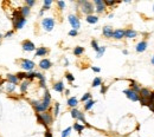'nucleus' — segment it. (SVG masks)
<instances>
[{
	"mask_svg": "<svg viewBox=\"0 0 154 137\" xmlns=\"http://www.w3.org/2000/svg\"><path fill=\"white\" fill-rule=\"evenodd\" d=\"M50 102H51V96H50V92L46 90L43 102H36V100H33L32 105L34 106V109H36L37 112H44V111L48 110V108L50 106Z\"/></svg>",
	"mask_w": 154,
	"mask_h": 137,
	"instance_id": "obj_1",
	"label": "nucleus"
},
{
	"mask_svg": "<svg viewBox=\"0 0 154 137\" xmlns=\"http://www.w3.org/2000/svg\"><path fill=\"white\" fill-rule=\"evenodd\" d=\"M13 23H14V27L17 30H20L24 27V25L26 24V19L21 16L20 11H14L13 12Z\"/></svg>",
	"mask_w": 154,
	"mask_h": 137,
	"instance_id": "obj_2",
	"label": "nucleus"
},
{
	"mask_svg": "<svg viewBox=\"0 0 154 137\" xmlns=\"http://www.w3.org/2000/svg\"><path fill=\"white\" fill-rule=\"evenodd\" d=\"M37 119L38 122L43 124L44 127H48L49 124L52 123V116L48 114V112H44V114H37Z\"/></svg>",
	"mask_w": 154,
	"mask_h": 137,
	"instance_id": "obj_3",
	"label": "nucleus"
},
{
	"mask_svg": "<svg viewBox=\"0 0 154 137\" xmlns=\"http://www.w3.org/2000/svg\"><path fill=\"white\" fill-rule=\"evenodd\" d=\"M80 5H82V12L88 14V16H91V13L94 12V6L91 2L89 1H80Z\"/></svg>",
	"mask_w": 154,
	"mask_h": 137,
	"instance_id": "obj_4",
	"label": "nucleus"
},
{
	"mask_svg": "<svg viewBox=\"0 0 154 137\" xmlns=\"http://www.w3.org/2000/svg\"><path fill=\"white\" fill-rule=\"evenodd\" d=\"M42 25H43V27H44L46 31L50 32V31H52L53 26H55V20L51 19V18H45V19H43Z\"/></svg>",
	"mask_w": 154,
	"mask_h": 137,
	"instance_id": "obj_5",
	"label": "nucleus"
},
{
	"mask_svg": "<svg viewBox=\"0 0 154 137\" xmlns=\"http://www.w3.org/2000/svg\"><path fill=\"white\" fill-rule=\"evenodd\" d=\"M69 23L71 24V26H72V28H74L75 31H77L81 26V23L78 20V18L76 16H74V14H70L69 16Z\"/></svg>",
	"mask_w": 154,
	"mask_h": 137,
	"instance_id": "obj_6",
	"label": "nucleus"
},
{
	"mask_svg": "<svg viewBox=\"0 0 154 137\" xmlns=\"http://www.w3.org/2000/svg\"><path fill=\"white\" fill-rule=\"evenodd\" d=\"M123 92L126 93V96H127L129 99L133 100V102H138V100L140 99V97H139V95H138V92H135V91H133V90H124Z\"/></svg>",
	"mask_w": 154,
	"mask_h": 137,
	"instance_id": "obj_7",
	"label": "nucleus"
},
{
	"mask_svg": "<svg viewBox=\"0 0 154 137\" xmlns=\"http://www.w3.org/2000/svg\"><path fill=\"white\" fill-rule=\"evenodd\" d=\"M21 68L30 72V71H32L33 68H34V63H33L32 60H29V59H24V60L21 62Z\"/></svg>",
	"mask_w": 154,
	"mask_h": 137,
	"instance_id": "obj_8",
	"label": "nucleus"
},
{
	"mask_svg": "<svg viewBox=\"0 0 154 137\" xmlns=\"http://www.w3.org/2000/svg\"><path fill=\"white\" fill-rule=\"evenodd\" d=\"M34 48H36L34 44H33L32 42H30V40H25V42L23 43V50H24V51L31 52V51H33Z\"/></svg>",
	"mask_w": 154,
	"mask_h": 137,
	"instance_id": "obj_9",
	"label": "nucleus"
},
{
	"mask_svg": "<svg viewBox=\"0 0 154 137\" xmlns=\"http://www.w3.org/2000/svg\"><path fill=\"white\" fill-rule=\"evenodd\" d=\"M94 2H95V5H96V11H97L98 13H102V12L104 11V8H106L104 2H103L102 0H95Z\"/></svg>",
	"mask_w": 154,
	"mask_h": 137,
	"instance_id": "obj_10",
	"label": "nucleus"
},
{
	"mask_svg": "<svg viewBox=\"0 0 154 137\" xmlns=\"http://www.w3.org/2000/svg\"><path fill=\"white\" fill-rule=\"evenodd\" d=\"M113 33H114V31H113V28L110 26H104L103 27V36H104V37L112 38Z\"/></svg>",
	"mask_w": 154,
	"mask_h": 137,
	"instance_id": "obj_11",
	"label": "nucleus"
},
{
	"mask_svg": "<svg viewBox=\"0 0 154 137\" xmlns=\"http://www.w3.org/2000/svg\"><path fill=\"white\" fill-rule=\"evenodd\" d=\"M39 66L43 70H48V68H51V62L49 59H43V60H40V63H39Z\"/></svg>",
	"mask_w": 154,
	"mask_h": 137,
	"instance_id": "obj_12",
	"label": "nucleus"
},
{
	"mask_svg": "<svg viewBox=\"0 0 154 137\" xmlns=\"http://www.w3.org/2000/svg\"><path fill=\"white\" fill-rule=\"evenodd\" d=\"M123 37H124V31L123 30H116L113 33V38H115V39H122Z\"/></svg>",
	"mask_w": 154,
	"mask_h": 137,
	"instance_id": "obj_13",
	"label": "nucleus"
},
{
	"mask_svg": "<svg viewBox=\"0 0 154 137\" xmlns=\"http://www.w3.org/2000/svg\"><path fill=\"white\" fill-rule=\"evenodd\" d=\"M53 90H55V91H57V92H63V91H64L63 82H58V83H56V84L53 85Z\"/></svg>",
	"mask_w": 154,
	"mask_h": 137,
	"instance_id": "obj_14",
	"label": "nucleus"
},
{
	"mask_svg": "<svg viewBox=\"0 0 154 137\" xmlns=\"http://www.w3.org/2000/svg\"><path fill=\"white\" fill-rule=\"evenodd\" d=\"M146 48H147V43L146 42H141L136 45V51L138 52H144Z\"/></svg>",
	"mask_w": 154,
	"mask_h": 137,
	"instance_id": "obj_15",
	"label": "nucleus"
},
{
	"mask_svg": "<svg viewBox=\"0 0 154 137\" xmlns=\"http://www.w3.org/2000/svg\"><path fill=\"white\" fill-rule=\"evenodd\" d=\"M48 53V50L45 47H39L36 51V57H43V56H45Z\"/></svg>",
	"mask_w": 154,
	"mask_h": 137,
	"instance_id": "obj_16",
	"label": "nucleus"
},
{
	"mask_svg": "<svg viewBox=\"0 0 154 137\" xmlns=\"http://www.w3.org/2000/svg\"><path fill=\"white\" fill-rule=\"evenodd\" d=\"M7 80L10 82L11 84H14V85L18 83V78H17L16 74H7Z\"/></svg>",
	"mask_w": 154,
	"mask_h": 137,
	"instance_id": "obj_17",
	"label": "nucleus"
},
{
	"mask_svg": "<svg viewBox=\"0 0 154 137\" xmlns=\"http://www.w3.org/2000/svg\"><path fill=\"white\" fill-rule=\"evenodd\" d=\"M78 104V100H77V98H75V97H71V98H69L68 99V105L71 106V108H75V106Z\"/></svg>",
	"mask_w": 154,
	"mask_h": 137,
	"instance_id": "obj_18",
	"label": "nucleus"
},
{
	"mask_svg": "<svg viewBox=\"0 0 154 137\" xmlns=\"http://www.w3.org/2000/svg\"><path fill=\"white\" fill-rule=\"evenodd\" d=\"M124 37H127V38L136 37V32L134 31V30H127V31H124Z\"/></svg>",
	"mask_w": 154,
	"mask_h": 137,
	"instance_id": "obj_19",
	"label": "nucleus"
},
{
	"mask_svg": "<svg viewBox=\"0 0 154 137\" xmlns=\"http://www.w3.org/2000/svg\"><path fill=\"white\" fill-rule=\"evenodd\" d=\"M87 21H88L89 24H96V23L98 21V18L96 16H88L87 17Z\"/></svg>",
	"mask_w": 154,
	"mask_h": 137,
	"instance_id": "obj_20",
	"label": "nucleus"
},
{
	"mask_svg": "<svg viewBox=\"0 0 154 137\" xmlns=\"http://www.w3.org/2000/svg\"><path fill=\"white\" fill-rule=\"evenodd\" d=\"M140 93H141V98H148L149 95H151V91L148 89H141L140 90Z\"/></svg>",
	"mask_w": 154,
	"mask_h": 137,
	"instance_id": "obj_21",
	"label": "nucleus"
},
{
	"mask_svg": "<svg viewBox=\"0 0 154 137\" xmlns=\"http://www.w3.org/2000/svg\"><path fill=\"white\" fill-rule=\"evenodd\" d=\"M20 13L21 16L24 17H27L29 14H30V7H27V6H25V7H23V8H20Z\"/></svg>",
	"mask_w": 154,
	"mask_h": 137,
	"instance_id": "obj_22",
	"label": "nucleus"
},
{
	"mask_svg": "<svg viewBox=\"0 0 154 137\" xmlns=\"http://www.w3.org/2000/svg\"><path fill=\"white\" fill-rule=\"evenodd\" d=\"M94 104H95V100H92V99H89L87 103H85V106H84V109L85 110H90L91 108L94 106Z\"/></svg>",
	"mask_w": 154,
	"mask_h": 137,
	"instance_id": "obj_23",
	"label": "nucleus"
},
{
	"mask_svg": "<svg viewBox=\"0 0 154 137\" xmlns=\"http://www.w3.org/2000/svg\"><path fill=\"white\" fill-rule=\"evenodd\" d=\"M83 52H84V48L81 47V46H77V47H75V50H74V54H75V56H81Z\"/></svg>",
	"mask_w": 154,
	"mask_h": 137,
	"instance_id": "obj_24",
	"label": "nucleus"
},
{
	"mask_svg": "<svg viewBox=\"0 0 154 137\" xmlns=\"http://www.w3.org/2000/svg\"><path fill=\"white\" fill-rule=\"evenodd\" d=\"M29 85H30V82H29V80H26V82H23V83H21V86H20L21 92H26L27 86H29Z\"/></svg>",
	"mask_w": 154,
	"mask_h": 137,
	"instance_id": "obj_25",
	"label": "nucleus"
},
{
	"mask_svg": "<svg viewBox=\"0 0 154 137\" xmlns=\"http://www.w3.org/2000/svg\"><path fill=\"white\" fill-rule=\"evenodd\" d=\"M74 129L78 132V134H81V132L83 131V129H84V125H81V124H78V123H75Z\"/></svg>",
	"mask_w": 154,
	"mask_h": 137,
	"instance_id": "obj_26",
	"label": "nucleus"
},
{
	"mask_svg": "<svg viewBox=\"0 0 154 137\" xmlns=\"http://www.w3.org/2000/svg\"><path fill=\"white\" fill-rule=\"evenodd\" d=\"M101 83H102L101 78H100V77H96V78L92 80V86H94V88H96V86H100Z\"/></svg>",
	"mask_w": 154,
	"mask_h": 137,
	"instance_id": "obj_27",
	"label": "nucleus"
},
{
	"mask_svg": "<svg viewBox=\"0 0 154 137\" xmlns=\"http://www.w3.org/2000/svg\"><path fill=\"white\" fill-rule=\"evenodd\" d=\"M104 52H106V47H104V46H102V47L98 48V51H97V58H101Z\"/></svg>",
	"mask_w": 154,
	"mask_h": 137,
	"instance_id": "obj_28",
	"label": "nucleus"
},
{
	"mask_svg": "<svg viewBox=\"0 0 154 137\" xmlns=\"http://www.w3.org/2000/svg\"><path fill=\"white\" fill-rule=\"evenodd\" d=\"M80 112L81 111H78L77 109H72V110H71V116L77 119V118H78V115H80Z\"/></svg>",
	"mask_w": 154,
	"mask_h": 137,
	"instance_id": "obj_29",
	"label": "nucleus"
},
{
	"mask_svg": "<svg viewBox=\"0 0 154 137\" xmlns=\"http://www.w3.org/2000/svg\"><path fill=\"white\" fill-rule=\"evenodd\" d=\"M6 90H7V92H13L14 90H16V85L14 84H8L7 86H6Z\"/></svg>",
	"mask_w": 154,
	"mask_h": 137,
	"instance_id": "obj_30",
	"label": "nucleus"
},
{
	"mask_svg": "<svg viewBox=\"0 0 154 137\" xmlns=\"http://www.w3.org/2000/svg\"><path fill=\"white\" fill-rule=\"evenodd\" d=\"M36 73H37V72H34V71H30V72H27L26 73V78L33 79L34 77H36Z\"/></svg>",
	"mask_w": 154,
	"mask_h": 137,
	"instance_id": "obj_31",
	"label": "nucleus"
},
{
	"mask_svg": "<svg viewBox=\"0 0 154 137\" xmlns=\"http://www.w3.org/2000/svg\"><path fill=\"white\" fill-rule=\"evenodd\" d=\"M70 131H71V128H70V127L66 128V129L62 132V137H68V136H69V134H70Z\"/></svg>",
	"mask_w": 154,
	"mask_h": 137,
	"instance_id": "obj_32",
	"label": "nucleus"
},
{
	"mask_svg": "<svg viewBox=\"0 0 154 137\" xmlns=\"http://www.w3.org/2000/svg\"><path fill=\"white\" fill-rule=\"evenodd\" d=\"M140 103L142 104V105H149V100L148 98H140Z\"/></svg>",
	"mask_w": 154,
	"mask_h": 137,
	"instance_id": "obj_33",
	"label": "nucleus"
},
{
	"mask_svg": "<svg viewBox=\"0 0 154 137\" xmlns=\"http://www.w3.org/2000/svg\"><path fill=\"white\" fill-rule=\"evenodd\" d=\"M90 97H91L90 93H85V95L81 98V100H82V102H88V100L90 99Z\"/></svg>",
	"mask_w": 154,
	"mask_h": 137,
	"instance_id": "obj_34",
	"label": "nucleus"
},
{
	"mask_svg": "<svg viewBox=\"0 0 154 137\" xmlns=\"http://www.w3.org/2000/svg\"><path fill=\"white\" fill-rule=\"evenodd\" d=\"M51 2H52V1H51V0H45V1H44V8H43V10H49V6L51 5Z\"/></svg>",
	"mask_w": 154,
	"mask_h": 137,
	"instance_id": "obj_35",
	"label": "nucleus"
},
{
	"mask_svg": "<svg viewBox=\"0 0 154 137\" xmlns=\"http://www.w3.org/2000/svg\"><path fill=\"white\" fill-rule=\"evenodd\" d=\"M91 46L94 47L95 51H98V48H100V46L97 45V42H96V40H92V42H91Z\"/></svg>",
	"mask_w": 154,
	"mask_h": 137,
	"instance_id": "obj_36",
	"label": "nucleus"
},
{
	"mask_svg": "<svg viewBox=\"0 0 154 137\" xmlns=\"http://www.w3.org/2000/svg\"><path fill=\"white\" fill-rule=\"evenodd\" d=\"M59 114V103H56L55 105V116H58Z\"/></svg>",
	"mask_w": 154,
	"mask_h": 137,
	"instance_id": "obj_37",
	"label": "nucleus"
},
{
	"mask_svg": "<svg viewBox=\"0 0 154 137\" xmlns=\"http://www.w3.org/2000/svg\"><path fill=\"white\" fill-rule=\"evenodd\" d=\"M65 77L68 78V80H69L70 83H71V82H74V80H75L74 76H72V74H71V73H66V74H65Z\"/></svg>",
	"mask_w": 154,
	"mask_h": 137,
	"instance_id": "obj_38",
	"label": "nucleus"
},
{
	"mask_svg": "<svg viewBox=\"0 0 154 137\" xmlns=\"http://www.w3.org/2000/svg\"><path fill=\"white\" fill-rule=\"evenodd\" d=\"M132 83H133V88H134L133 91H135V92H140V90H141V89H140V88H139V86H138L136 84H135L134 82H132Z\"/></svg>",
	"mask_w": 154,
	"mask_h": 137,
	"instance_id": "obj_39",
	"label": "nucleus"
},
{
	"mask_svg": "<svg viewBox=\"0 0 154 137\" xmlns=\"http://www.w3.org/2000/svg\"><path fill=\"white\" fill-rule=\"evenodd\" d=\"M27 2V7H31V6L34 5V0H26Z\"/></svg>",
	"mask_w": 154,
	"mask_h": 137,
	"instance_id": "obj_40",
	"label": "nucleus"
},
{
	"mask_svg": "<svg viewBox=\"0 0 154 137\" xmlns=\"http://www.w3.org/2000/svg\"><path fill=\"white\" fill-rule=\"evenodd\" d=\"M69 36H71V37H75V36H77V31H75V30H71V31L69 32Z\"/></svg>",
	"mask_w": 154,
	"mask_h": 137,
	"instance_id": "obj_41",
	"label": "nucleus"
},
{
	"mask_svg": "<svg viewBox=\"0 0 154 137\" xmlns=\"http://www.w3.org/2000/svg\"><path fill=\"white\" fill-rule=\"evenodd\" d=\"M58 6L62 8V10H63L64 7H65V2H64V1H58Z\"/></svg>",
	"mask_w": 154,
	"mask_h": 137,
	"instance_id": "obj_42",
	"label": "nucleus"
},
{
	"mask_svg": "<svg viewBox=\"0 0 154 137\" xmlns=\"http://www.w3.org/2000/svg\"><path fill=\"white\" fill-rule=\"evenodd\" d=\"M104 2V5H109V6H112V5H114L116 1H103Z\"/></svg>",
	"mask_w": 154,
	"mask_h": 137,
	"instance_id": "obj_43",
	"label": "nucleus"
},
{
	"mask_svg": "<svg viewBox=\"0 0 154 137\" xmlns=\"http://www.w3.org/2000/svg\"><path fill=\"white\" fill-rule=\"evenodd\" d=\"M91 70H92L94 72H100V71H101V68H95V66H92Z\"/></svg>",
	"mask_w": 154,
	"mask_h": 137,
	"instance_id": "obj_44",
	"label": "nucleus"
},
{
	"mask_svg": "<svg viewBox=\"0 0 154 137\" xmlns=\"http://www.w3.org/2000/svg\"><path fill=\"white\" fill-rule=\"evenodd\" d=\"M40 86H42V88H45V78L40 80Z\"/></svg>",
	"mask_w": 154,
	"mask_h": 137,
	"instance_id": "obj_45",
	"label": "nucleus"
},
{
	"mask_svg": "<svg viewBox=\"0 0 154 137\" xmlns=\"http://www.w3.org/2000/svg\"><path fill=\"white\" fill-rule=\"evenodd\" d=\"M12 34H13V31H10V32H7V33H6V36H5V38H8V37H11Z\"/></svg>",
	"mask_w": 154,
	"mask_h": 137,
	"instance_id": "obj_46",
	"label": "nucleus"
},
{
	"mask_svg": "<svg viewBox=\"0 0 154 137\" xmlns=\"http://www.w3.org/2000/svg\"><path fill=\"white\" fill-rule=\"evenodd\" d=\"M149 109H151V110H152V111H153V112H154V102H153V103H151V104H149Z\"/></svg>",
	"mask_w": 154,
	"mask_h": 137,
	"instance_id": "obj_47",
	"label": "nucleus"
},
{
	"mask_svg": "<svg viewBox=\"0 0 154 137\" xmlns=\"http://www.w3.org/2000/svg\"><path fill=\"white\" fill-rule=\"evenodd\" d=\"M106 91H107V86H102V88H101V92H102V93H106Z\"/></svg>",
	"mask_w": 154,
	"mask_h": 137,
	"instance_id": "obj_48",
	"label": "nucleus"
},
{
	"mask_svg": "<svg viewBox=\"0 0 154 137\" xmlns=\"http://www.w3.org/2000/svg\"><path fill=\"white\" fill-rule=\"evenodd\" d=\"M45 137H52V135H51V132L49 131V130H48V131H46V132H45Z\"/></svg>",
	"mask_w": 154,
	"mask_h": 137,
	"instance_id": "obj_49",
	"label": "nucleus"
},
{
	"mask_svg": "<svg viewBox=\"0 0 154 137\" xmlns=\"http://www.w3.org/2000/svg\"><path fill=\"white\" fill-rule=\"evenodd\" d=\"M2 83H4V79H2V78H1V77H0V86L2 85Z\"/></svg>",
	"mask_w": 154,
	"mask_h": 137,
	"instance_id": "obj_50",
	"label": "nucleus"
},
{
	"mask_svg": "<svg viewBox=\"0 0 154 137\" xmlns=\"http://www.w3.org/2000/svg\"><path fill=\"white\" fill-rule=\"evenodd\" d=\"M152 64H153V65H154V57H153V58H152Z\"/></svg>",
	"mask_w": 154,
	"mask_h": 137,
	"instance_id": "obj_51",
	"label": "nucleus"
},
{
	"mask_svg": "<svg viewBox=\"0 0 154 137\" xmlns=\"http://www.w3.org/2000/svg\"><path fill=\"white\" fill-rule=\"evenodd\" d=\"M0 38H1V34H0Z\"/></svg>",
	"mask_w": 154,
	"mask_h": 137,
	"instance_id": "obj_52",
	"label": "nucleus"
},
{
	"mask_svg": "<svg viewBox=\"0 0 154 137\" xmlns=\"http://www.w3.org/2000/svg\"><path fill=\"white\" fill-rule=\"evenodd\" d=\"M153 11H154V7H153Z\"/></svg>",
	"mask_w": 154,
	"mask_h": 137,
	"instance_id": "obj_53",
	"label": "nucleus"
}]
</instances>
